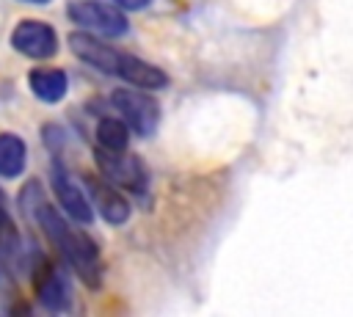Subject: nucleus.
Masks as SVG:
<instances>
[{
	"label": "nucleus",
	"instance_id": "obj_14",
	"mask_svg": "<svg viewBox=\"0 0 353 317\" xmlns=\"http://www.w3.org/2000/svg\"><path fill=\"white\" fill-rule=\"evenodd\" d=\"M41 141H44V146L52 152V157H61V152H63V146H66V130L58 127V124H44V127H41Z\"/></svg>",
	"mask_w": 353,
	"mask_h": 317
},
{
	"label": "nucleus",
	"instance_id": "obj_11",
	"mask_svg": "<svg viewBox=\"0 0 353 317\" xmlns=\"http://www.w3.org/2000/svg\"><path fill=\"white\" fill-rule=\"evenodd\" d=\"M30 94L44 105H58L69 91V74L55 66H36L28 72Z\"/></svg>",
	"mask_w": 353,
	"mask_h": 317
},
{
	"label": "nucleus",
	"instance_id": "obj_10",
	"mask_svg": "<svg viewBox=\"0 0 353 317\" xmlns=\"http://www.w3.org/2000/svg\"><path fill=\"white\" fill-rule=\"evenodd\" d=\"M30 251L25 245V237L22 232L17 229L11 212L6 209V196L0 193V267L19 276V273H28V265H30Z\"/></svg>",
	"mask_w": 353,
	"mask_h": 317
},
{
	"label": "nucleus",
	"instance_id": "obj_1",
	"mask_svg": "<svg viewBox=\"0 0 353 317\" xmlns=\"http://www.w3.org/2000/svg\"><path fill=\"white\" fill-rule=\"evenodd\" d=\"M17 204H19L22 215L41 229V234L47 237L52 251L63 259V265L72 267V273H77V278L85 287L97 289L102 284V254H99V245L83 229H74L66 221V212H61L55 204L47 201V193H44L39 179H28L22 185V190L17 196Z\"/></svg>",
	"mask_w": 353,
	"mask_h": 317
},
{
	"label": "nucleus",
	"instance_id": "obj_16",
	"mask_svg": "<svg viewBox=\"0 0 353 317\" xmlns=\"http://www.w3.org/2000/svg\"><path fill=\"white\" fill-rule=\"evenodd\" d=\"M19 3H28V6H47V3H52V0H19Z\"/></svg>",
	"mask_w": 353,
	"mask_h": 317
},
{
	"label": "nucleus",
	"instance_id": "obj_8",
	"mask_svg": "<svg viewBox=\"0 0 353 317\" xmlns=\"http://www.w3.org/2000/svg\"><path fill=\"white\" fill-rule=\"evenodd\" d=\"M8 44L14 47V52H19L22 58H33V61H47L58 52V33L50 22L44 19H33L25 17L14 25Z\"/></svg>",
	"mask_w": 353,
	"mask_h": 317
},
{
	"label": "nucleus",
	"instance_id": "obj_2",
	"mask_svg": "<svg viewBox=\"0 0 353 317\" xmlns=\"http://www.w3.org/2000/svg\"><path fill=\"white\" fill-rule=\"evenodd\" d=\"M69 50L83 63H88L91 69H97L102 74H110V77H121L130 85L149 88V91H157V88L168 85V74L160 66H154V63H149L143 58H135V55H130L124 50L110 47L102 36L85 33V30H74L69 36Z\"/></svg>",
	"mask_w": 353,
	"mask_h": 317
},
{
	"label": "nucleus",
	"instance_id": "obj_17",
	"mask_svg": "<svg viewBox=\"0 0 353 317\" xmlns=\"http://www.w3.org/2000/svg\"><path fill=\"white\" fill-rule=\"evenodd\" d=\"M0 270H3V267H0Z\"/></svg>",
	"mask_w": 353,
	"mask_h": 317
},
{
	"label": "nucleus",
	"instance_id": "obj_5",
	"mask_svg": "<svg viewBox=\"0 0 353 317\" xmlns=\"http://www.w3.org/2000/svg\"><path fill=\"white\" fill-rule=\"evenodd\" d=\"M94 163L99 168V174L113 182L121 190H130L135 196H143L149 187V171L143 165V160L138 154H130L127 149L113 152V149H102L94 146Z\"/></svg>",
	"mask_w": 353,
	"mask_h": 317
},
{
	"label": "nucleus",
	"instance_id": "obj_3",
	"mask_svg": "<svg viewBox=\"0 0 353 317\" xmlns=\"http://www.w3.org/2000/svg\"><path fill=\"white\" fill-rule=\"evenodd\" d=\"M30 281H33V295L47 311H69L72 309V281L61 265L47 259L41 251H30V265H28Z\"/></svg>",
	"mask_w": 353,
	"mask_h": 317
},
{
	"label": "nucleus",
	"instance_id": "obj_6",
	"mask_svg": "<svg viewBox=\"0 0 353 317\" xmlns=\"http://www.w3.org/2000/svg\"><path fill=\"white\" fill-rule=\"evenodd\" d=\"M113 105V110L130 124V130L135 135H152L160 124V105L157 99L149 94V88H116L108 99Z\"/></svg>",
	"mask_w": 353,
	"mask_h": 317
},
{
	"label": "nucleus",
	"instance_id": "obj_7",
	"mask_svg": "<svg viewBox=\"0 0 353 317\" xmlns=\"http://www.w3.org/2000/svg\"><path fill=\"white\" fill-rule=\"evenodd\" d=\"M50 185H52V193H55V201L58 207L80 226H88L94 221V204L85 193V187L72 176V171L63 165L61 157H52V165H50Z\"/></svg>",
	"mask_w": 353,
	"mask_h": 317
},
{
	"label": "nucleus",
	"instance_id": "obj_4",
	"mask_svg": "<svg viewBox=\"0 0 353 317\" xmlns=\"http://www.w3.org/2000/svg\"><path fill=\"white\" fill-rule=\"evenodd\" d=\"M66 17L80 30L102 36V39H119L130 30V19L124 8L116 3H105V0H72L66 6Z\"/></svg>",
	"mask_w": 353,
	"mask_h": 317
},
{
	"label": "nucleus",
	"instance_id": "obj_9",
	"mask_svg": "<svg viewBox=\"0 0 353 317\" xmlns=\"http://www.w3.org/2000/svg\"><path fill=\"white\" fill-rule=\"evenodd\" d=\"M83 187L94 204V212L102 215L105 223L110 226H121L130 221V201L121 196V187H116L113 182H108L102 174L99 176H83Z\"/></svg>",
	"mask_w": 353,
	"mask_h": 317
},
{
	"label": "nucleus",
	"instance_id": "obj_13",
	"mask_svg": "<svg viewBox=\"0 0 353 317\" xmlns=\"http://www.w3.org/2000/svg\"><path fill=\"white\" fill-rule=\"evenodd\" d=\"M94 138H97V146L121 152V149H127V143H130V124H127L124 119H116V116H102V119L97 121Z\"/></svg>",
	"mask_w": 353,
	"mask_h": 317
},
{
	"label": "nucleus",
	"instance_id": "obj_15",
	"mask_svg": "<svg viewBox=\"0 0 353 317\" xmlns=\"http://www.w3.org/2000/svg\"><path fill=\"white\" fill-rule=\"evenodd\" d=\"M116 6H121L124 11H141V8H146L152 0H113Z\"/></svg>",
	"mask_w": 353,
	"mask_h": 317
},
{
	"label": "nucleus",
	"instance_id": "obj_12",
	"mask_svg": "<svg viewBox=\"0 0 353 317\" xmlns=\"http://www.w3.org/2000/svg\"><path fill=\"white\" fill-rule=\"evenodd\" d=\"M28 168V143L19 132H0V179H19Z\"/></svg>",
	"mask_w": 353,
	"mask_h": 317
}]
</instances>
